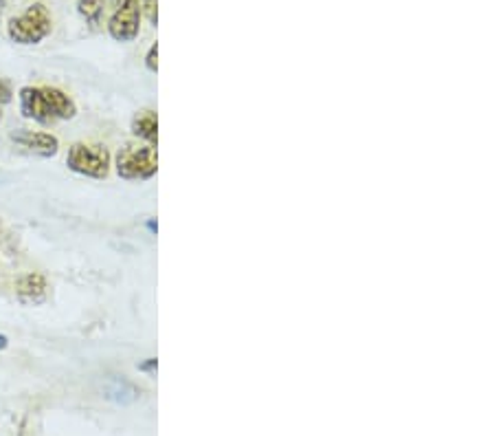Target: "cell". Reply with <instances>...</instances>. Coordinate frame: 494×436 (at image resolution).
<instances>
[{
	"label": "cell",
	"instance_id": "obj_1",
	"mask_svg": "<svg viewBox=\"0 0 494 436\" xmlns=\"http://www.w3.org/2000/svg\"><path fill=\"white\" fill-rule=\"evenodd\" d=\"M53 18L42 3H33L20 16L9 18L7 36L16 44H40L51 33Z\"/></svg>",
	"mask_w": 494,
	"mask_h": 436
},
{
	"label": "cell",
	"instance_id": "obj_2",
	"mask_svg": "<svg viewBox=\"0 0 494 436\" xmlns=\"http://www.w3.org/2000/svg\"><path fill=\"white\" fill-rule=\"evenodd\" d=\"M159 170L154 145H125L117 154V174L125 181H145Z\"/></svg>",
	"mask_w": 494,
	"mask_h": 436
},
{
	"label": "cell",
	"instance_id": "obj_3",
	"mask_svg": "<svg viewBox=\"0 0 494 436\" xmlns=\"http://www.w3.org/2000/svg\"><path fill=\"white\" fill-rule=\"evenodd\" d=\"M67 165L82 177L105 179L110 172V153L105 145L73 144L69 150Z\"/></svg>",
	"mask_w": 494,
	"mask_h": 436
},
{
	"label": "cell",
	"instance_id": "obj_4",
	"mask_svg": "<svg viewBox=\"0 0 494 436\" xmlns=\"http://www.w3.org/2000/svg\"><path fill=\"white\" fill-rule=\"evenodd\" d=\"M141 0H110L108 33L117 42H130L139 36Z\"/></svg>",
	"mask_w": 494,
	"mask_h": 436
},
{
	"label": "cell",
	"instance_id": "obj_5",
	"mask_svg": "<svg viewBox=\"0 0 494 436\" xmlns=\"http://www.w3.org/2000/svg\"><path fill=\"white\" fill-rule=\"evenodd\" d=\"M20 110L27 119H33V122L49 124L58 122L51 110V104H49L47 93H44V87H24L20 88Z\"/></svg>",
	"mask_w": 494,
	"mask_h": 436
},
{
	"label": "cell",
	"instance_id": "obj_6",
	"mask_svg": "<svg viewBox=\"0 0 494 436\" xmlns=\"http://www.w3.org/2000/svg\"><path fill=\"white\" fill-rule=\"evenodd\" d=\"M12 142L27 153L38 154V157H55L59 148L55 135L38 133V130H16V133H12Z\"/></svg>",
	"mask_w": 494,
	"mask_h": 436
},
{
	"label": "cell",
	"instance_id": "obj_7",
	"mask_svg": "<svg viewBox=\"0 0 494 436\" xmlns=\"http://www.w3.org/2000/svg\"><path fill=\"white\" fill-rule=\"evenodd\" d=\"M16 295L23 304H40L47 298V280L40 274H27L16 283Z\"/></svg>",
	"mask_w": 494,
	"mask_h": 436
},
{
	"label": "cell",
	"instance_id": "obj_8",
	"mask_svg": "<svg viewBox=\"0 0 494 436\" xmlns=\"http://www.w3.org/2000/svg\"><path fill=\"white\" fill-rule=\"evenodd\" d=\"M133 135L150 145H156L159 142V119H156L154 110H143L133 119Z\"/></svg>",
	"mask_w": 494,
	"mask_h": 436
},
{
	"label": "cell",
	"instance_id": "obj_9",
	"mask_svg": "<svg viewBox=\"0 0 494 436\" xmlns=\"http://www.w3.org/2000/svg\"><path fill=\"white\" fill-rule=\"evenodd\" d=\"M44 93H47L49 104H51L55 119H73L75 117L78 107H75V102L69 97L67 93L59 91V88H53V87H44Z\"/></svg>",
	"mask_w": 494,
	"mask_h": 436
},
{
	"label": "cell",
	"instance_id": "obj_10",
	"mask_svg": "<svg viewBox=\"0 0 494 436\" xmlns=\"http://www.w3.org/2000/svg\"><path fill=\"white\" fill-rule=\"evenodd\" d=\"M105 0H78V14L82 16L90 27L102 24Z\"/></svg>",
	"mask_w": 494,
	"mask_h": 436
},
{
	"label": "cell",
	"instance_id": "obj_11",
	"mask_svg": "<svg viewBox=\"0 0 494 436\" xmlns=\"http://www.w3.org/2000/svg\"><path fill=\"white\" fill-rule=\"evenodd\" d=\"M141 14H145L152 24H159V0H141Z\"/></svg>",
	"mask_w": 494,
	"mask_h": 436
},
{
	"label": "cell",
	"instance_id": "obj_12",
	"mask_svg": "<svg viewBox=\"0 0 494 436\" xmlns=\"http://www.w3.org/2000/svg\"><path fill=\"white\" fill-rule=\"evenodd\" d=\"M145 67L152 73L159 71V42H154L152 47H150L148 55H145Z\"/></svg>",
	"mask_w": 494,
	"mask_h": 436
},
{
	"label": "cell",
	"instance_id": "obj_13",
	"mask_svg": "<svg viewBox=\"0 0 494 436\" xmlns=\"http://www.w3.org/2000/svg\"><path fill=\"white\" fill-rule=\"evenodd\" d=\"M14 99V91L9 87V82L0 79V104H9Z\"/></svg>",
	"mask_w": 494,
	"mask_h": 436
},
{
	"label": "cell",
	"instance_id": "obj_14",
	"mask_svg": "<svg viewBox=\"0 0 494 436\" xmlns=\"http://www.w3.org/2000/svg\"><path fill=\"white\" fill-rule=\"evenodd\" d=\"M139 368H141V370H156V359H150V362L141 364Z\"/></svg>",
	"mask_w": 494,
	"mask_h": 436
},
{
	"label": "cell",
	"instance_id": "obj_15",
	"mask_svg": "<svg viewBox=\"0 0 494 436\" xmlns=\"http://www.w3.org/2000/svg\"><path fill=\"white\" fill-rule=\"evenodd\" d=\"M9 346V339L5 335H0V350H5Z\"/></svg>",
	"mask_w": 494,
	"mask_h": 436
},
{
	"label": "cell",
	"instance_id": "obj_16",
	"mask_svg": "<svg viewBox=\"0 0 494 436\" xmlns=\"http://www.w3.org/2000/svg\"><path fill=\"white\" fill-rule=\"evenodd\" d=\"M148 227L152 229V232H156V223H154V220H150V223H148Z\"/></svg>",
	"mask_w": 494,
	"mask_h": 436
},
{
	"label": "cell",
	"instance_id": "obj_17",
	"mask_svg": "<svg viewBox=\"0 0 494 436\" xmlns=\"http://www.w3.org/2000/svg\"><path fill=\"white\" fill-rule=\"evenodd\" d=\"M3 12H5V0H0V18H3Z\"/></svg>",
	"mask_w": 494,
	"mask_h": 436
},
{
	"label": "cell",
	"instance_id": "obj_18",
	"mask_svg": "<svg viewBox=\"0 0 494 436\" xmlns=\"http://www.w3.org/2000/svg\"><path fill=\"white\" fill-rule=\"evenodd\" d=\"M0 122H3V110H0Z\"/></svg>",
	"mask_w": 494,
	"mask_h": 436
}]
</instances>
